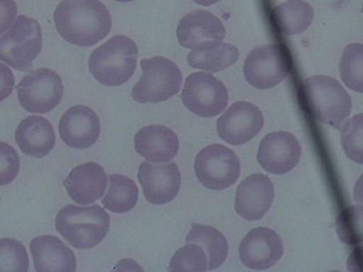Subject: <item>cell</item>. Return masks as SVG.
I'll list each match as a JSON object with an SVG mask.
<instances>
[{"instance_id": "6da1fadb", "label": "cell", "mask_w": 363, "mask_h": 272, "mask_svg": "<svg viewBox=\"0 0 363 272\" xmlns=\"http://www.w3.org/2000/svg\"><path fill=\"white\" fill-rule=\"evenodd\" d=\"M57 32L67 42L91 47L111 30V13L99 0H62L54 13Z\"/></svg>"}, {"instance_id": "7a4b0ae2", "label": "cell", "mask_w": 363, "mask_h": 272, "mask_svg": "<svg viewBox=\"0 0 363 272\" xmlns=\"http://www.w3.org/2000/svg\"><path fill=\"white\" fill-rule=\"evenodd\" d=\"M301 99L313 118L336 130H340L351 113V96L332 76L315 75L304 79L301 85Z\"/></svg>"}, {"instance_id": "3957f363", "label": "cell", "mask_w": 363, "mask_h": 272, "mask_svg": "<svg viewBox=\"0 0 363 272\" xmlns=\"http://www.w3.org/2000/svg\"><path fill=\"white\" fill-rule=\"evenodd\" d=\"M57 232L69 245L77 249H89L101 243L111 228V217L98 204H67L57 213Z\"/></svg>"}, {"instance_id": "277c9868", "label": "cell", "mask_w": 363, "mask_h": 272, "mask_svg": "<svg viewBox=\"0 0 363 272\" xmlns=\"http://www.w3.org/2000/svg\"><path fill=\"white\" fill-rule=\"evenodd\" d=\"M139 49L126 35H115L92 51L89 69L94 79L107 86H119L130 81L135 72Z\"/></svg>"}, {"instance_id": "5b68a950", "label": "cell", "mask_w": 363, "mask_h": 272, "mask_svg": "<svg viewBox=\"0 0 363 272\" xmlns=\"http://www.w3.org/2000/svg\"><path fill=\"white\" fill-rule=\"evenodd\" d=\"M142 76L132 89L139 103H158L173 98L181 90L183 75L175 62L164 57L141 60Z\"/></svg>"}, {"instance_id": "8992f818", "label": "cell", "mask_w": 363, "mask_h": 272, "mask_svg": "<svg viewBox=\"0 0 363 272\" xmlns=\"http://www.w3.org/2000/svg\"><path fill=\"white\" fill-rule=\"evenodd\" d=\"M43 45V30L39 22L20 15L9 31L0 37V62L17 71H30Z\"/></svg>"}, {"instance_id": "52a82bcc", "label": "cell", "mask_w": 363, "mask_h": 272, "mask_svg": "<svg viewBox=\"0 0 363 272\" xmlns=\"http://www.w3.org/2000/svg\"><path fill=\"white\" fill-rule=\"evenodd\" d=\"M291 72V58L283 45H267L253 49L244 62L243 74L253 88L268 90L281 84Z\"/></svg>"}, {"instance_id": "ba28073f", "label": "cell", "mask_w": 363, "mask_h": 272, "mask_svg": "<svg viewBox=\"0 0 363 272\" xmlns=\"http://www.w3.org/2000/svg\"><path fill=\"white\" fill-rule=\"evenodd\" d=\"M194 171L204 187L211 191H223L238 181L241 164L234 151L225 145L213 144L196 154Z\"/></svg>"}, {"instance_id": "9c48e42d", "label": "cell", "mask_w": 363, "mask_h": 272, "mask_svg": "<svg viewBox=\"0 0 363 272\" xmlns=\"http://www.w3.org/2000/svg\"><path fill=\"white\" fill-rule=\"evenodd\" d=\"M228 91L220 79L210 73L196 72L186 77L181 99L185 107L196 116H218L227 108Z\"/></svg>"}, {"instance_id": "30bf717a", "label": "cell", "mask_w": 363, "mask_h": 272, "mask_svg": "<svg viewBox=\"0 0 363 272\" xmlns=\"http://www.w3.org/2000/svg\"><path fill=\"white\" fill-rule=\"evenodd\" d=\"M21 107L32 113H47L62 101V77L49 68H39L21 79L16 86Z\"/></svg>"}, {"instance_id": "8fae6325", "label": "cell", "mask_w": 363, "mask_h": 272, "mask_svg": "<svg viewBox=\"0 0 363 272\" xmlns=\"http://www.w3.org/2000/svg\"><path fill=\"white\" fill-rule=\"evenodd\" d=\"M264 118L251 102L233 103L217 120V133L228 144L242 145L258 135L264 128Z\"/></svg>"}, {"instance_id": "7c38bea8", "label": "cell", "mask_w": 363, "mask_h": 272, "mask_svg": "<svg viewBox=\"0 0 363 272\" xmlns=\"http://www.w3.org/2000/svg\"><path fill=\"white\" fill-rule=\"evenodd\" d=\"M302 147L293 134L281 130L261 140L257 159L261 167L274 175H284L294 169L300 162Z\"/></svg>"}, {"instance_id": "4fadbf2b", "label": "cell", "mask_w": 363, "mask_h": 272, "mask_svg": "<svg viewBox=\"0 0 363 272\" xmlns=\"http://www.w3.org/2000/svg\"><path fill=\"white\" fill-rule=\"evenodd\" d=\"M138 178L145 200L157 205L173 201L181 190L182 176L175 162H141Z\"/></svg>"}, {"instance_id": "5bb4252c", "label": "cell", "mask_w": 363, "mask_h": 272, "mask_svg": "<svg viewBox=\"0 0 363 272\" xmlns=\"http://www.w3.org/2000/svg\"><path fill=\"white\" fill-rule=\"evenodd\" d=\"M238 254L242 264L249 269H270L283 256V239L275 230L258 227L250 230L242 239Z\"/></svg>"}, {"instance_id": "9a60e30c", "label": "cell", "mask_w": 363, "mask_h": 272, "mask_svg": "<svg viewBox=\"0 0 363 272\" xmlns=\"http://www.w3.org/2000/svg\"><path fill=\"white\" fill-rule=\"evenodd\" d=\"M58 130L62 142L74 149H88L96 144L101 132L100 119L88 106H74L60 118Z\"/></svg>"}, {"instance_id": "2e32d148", "label": "cell", "mask_w": 363, "mask_h": 272, "mask_svg": "<svg viewBox=\"0 0 363 272\" xmlns=\"http://www.w3.org/2000/svg\"><path fill=\"white\" fill-rule=\"evenodd\" d=\"M274 198L275 186L269 177L262 174L249 176L236 190V213L247 221L259 220L269 211Z\"/></svg>"}, {"instance_id": "e0dca14e", "label": "cell", "mask_w": 363, "mask_h": 272, "mask_svg": "<svg viewBox=\"0 0 363 272\" xmlns=\"http://www.w3.org/2000/svg\"><path fill=\"white\" fill-rule=\"evenodd\" d=\"M108 176L96 162H85L71 170L64 179V186L69 198L79 205H89L105 194Z\"/></svg>"}, {"instance_id": "ac0fdd59", "label": "cell", "mask_w": 363, "mask_h": 272, "mask_svg": "<svg viewBox=\"0 0 363 272\" xmlns=\"http://www.w3.org/2000/svg\"><path fill=\"white\" fill-rule=\"evenodd\" d=\"M136 152L150 162H169L179 150V136L162 125H149L134 137Z\"/></svg>"}, {"instance_id": "d6986e66", "label": "cell", "mask_w": 363, "mask_h": 272, "mask_svg": "<svg viewBox=\"0 0 363 272\" xmlns=\"http://www.w3.org/2000/svg\"><path fill=\"white\" fill-rule=\"evenodd\" d=\"M34 269L38 272H74L77 258L69 247L57 236L43 235L30 244Z\"/></svg>"}, {"instance_id": "ffe728a7", "label": "cell", "mask_w": 363, "mask_h": 272, "mask_svg": "<svg viewBox=\"0 0 363 272\" xmlns=\"http://www.w3.org/2000/svg\"><path fill=\"white\" fill-rule=\"evenodd\" d=\"M176 37L179 45L186 49L208 40L223 41L226 37L224 24L208 11H192L179 21Z\"/></svg>"}, {"instance_id": "44dd1931", "label": "cell", "mask_w": 363, "mask_h": 272, "mask_svg": "<svg viewBox=\"0 0 363 272\" xmlns=\"http://www.w3.org/2000/svg\"><path fill=\"white\" fill-rule=\"evenodd\" d=\"M15 141L26 156L43 158L54 149L56 134L48 119L28 116L17 126Z\"/></svg>"}, {"instance_id": "7402d4cb", "label": "cell", "mask_w": 363, "mask_h": 272, "mask_svg": "<svg viewBox=\"0 0 363 272\" xmlns=\"http://www.w3.org/2000/svg\"><path fill=\"white\" fill-rule=\"evenodd\" d=\"M238 58L240 51L235 45L217 40H208L193 47L190 54L187 55V62L196 69L218 73L234 65Z\"/></svg>"}, {"instance_id": "603a6c76", "label": "cell", "mask_w": 363, "mask_h": 272, "mask_svg": "<svg viewBox=\"0 0 363 272\" xmlns=\"http://www.w3.org/2000/svg\"><path fill=\"white\" fill-rule=\"evenodd\" d=\"M315 11L304 0H287L272 9V20L284 35L303 33L313 21Z\"/></svg>"}, {"instance_id": "cb8c5ba5", "label": "cell", "mask_w": 363, "mask_h": 272, "mask_svg": "<svg viewBox=\"0 0 363 272\" xmlns=\"http://www.w3.org/2000/svg\"><path fill=\"white\" fill-rule=\"evenodd\" d=\"M186 243H196L203 249L208 258V270L218 269L228 255V243L223 232L213 227L192 224L185 237Z\"/></svg>"}, {"instance_id": "d4e9b609", "label": "cell", "mask_w": 363, "mask_h": 272, "mask_svg": "<svg viewBox=\"0 0 363 272\" xmlns=\"http://www.w3.org/2000/svg\"><path fill=\"white\" fill-rule=\"evenodd\" d=\"M109 188L102 198L105 209L113 213H126L134 209L139 200V188L128 176L113 174L108 178Z\"/></svg>"}, {"instance_id": "484cf974", "label": "cell", "mask_w": 363, "mask_h": 272, "mask_svg": "<svg viewBox=\"0 0 363 272\" xmlns=\"http://www.w3.org/2000/svg\"><path fill=\"white\" fill-rule=\"evenodd\" d=\"M340 76L344 84L359 94L363 92V45L351 43L344 49L340 57Z\"/></svg>"}, {"instance_id": "4316f807", "label": "cell", "mask_w": 363, "mask_h": 272, "mask_svg": "<svg viewBox=\"0 0 363 272\" xmlns=\"http://www.w3.org/2000/svg\"><path fill=\"white\" fill-rule=\"evenodd\" d=\"M362 207H350L338 215L336 232L342 243L357 246L362 242Z\"/></svg>"}, {"instance_id": "83f0119b", "label": "cell", "mask_w": 363, "mask_h": 272, "mask_svg": "<svg viewBox=\"0 0 363 272\" xmlns=\"http://www.w3.org/2000/svg\"><path fill=\"white\" fill-rule=\"evenodd\" d=\"M340 142L346 156L357 164H363V115L346 119L340 128Z\"/></svg>"}, {"instance_id": "f1b7e54d", "label": "cell", "mask_w": 363, "mask_h": 272, "mask_svg": "<svg viewBox=\"0 0 363 272\" xmlns=\"http://www.w3.org/2000/svg\"><path fill=\"white\" fill-rule=\"evenodd\" d=\"M208 270L207 254L200 245L186 243V245L173 255L168 271L204 272Z\"/></svg>"}, {"instance_id": "f546056e", "label": "cell", "mask_w": 363, "mask_h": 272, "mask_svg": "<svg viewBox=\"0 0 363 272\" xmlns=\"http://www.w3.org/2000/svg\"><path fill=\"white\" fill-rule=\"evenodd\" d=\"M0 271H28V255L20 241L0 239Z\"/></svg>"}, {"instance_id": "4dcf8cb0", "label": "cell", "mask_w": 363, "mask_h": 272, "mask_svg": "<svg viewBox=\"0 0 363 272\" xmlns=\"http://www.w3.org/2000/svg\"><path fill=\"white\" fill-rule=\"evenodd\" d=\"M20 157L14 147L0 141V186L11 184L20 173Z\"/></svg>"}, {"instance_id": "1f68e13d", "label": "cell", "mask_w": 363, "mask_h": 272, "mask_svg": "<svg viewBox=\"0 0 363 272\" xmlns=\"http://www.w3.org/2000/svg\"><path fill=\"white\" fill-rule=\"evenodd\" d=\"M15 0H0V35L5 33L16 20Z\"/></svg>"}, {"instance_id": "d6a6232c", "label": "cell", "mask_w": 363, "mask_h": 272, "mask_svg": "<svg viewBox=\"0 0 363 272\" xmlns=\"http://www.w3.org/2000/svg\"><path fill=\"white\" fill-rule=\"evenodd\" d=\"M14 85V74L9 66L0 62V102L11 96Z\"/></svg>"}, {"instance_id": "836d02e7", "label": "cell", "mask_w": 363, "mask_h": 272, "mask_svg": "<svg viewBox=\"0 0 363 272\" xmlns=\"http://www.w3.org/2000/svg\"><path fill=\"white\" fill-rule=\"evenodd\" d=\"M193 1L198 4V5L206 6V7H208V6H213L215 5V4L219 3L220 0H193Z\"/></svg>"}, {"instance_id": "e575fe53", "label": "cell", "mask_w": 363, "mask_h": 272, "mask_svg": "<svg viewBox=\"0 0 363 272\" xmlns=\"http://www.w3.org/2000/svg\"><path fill=\"white\" fill-rule=\"evenodd\" d=\"M119 3H130V1H134V0H116Z\"/></svg>"}]
</instances>
